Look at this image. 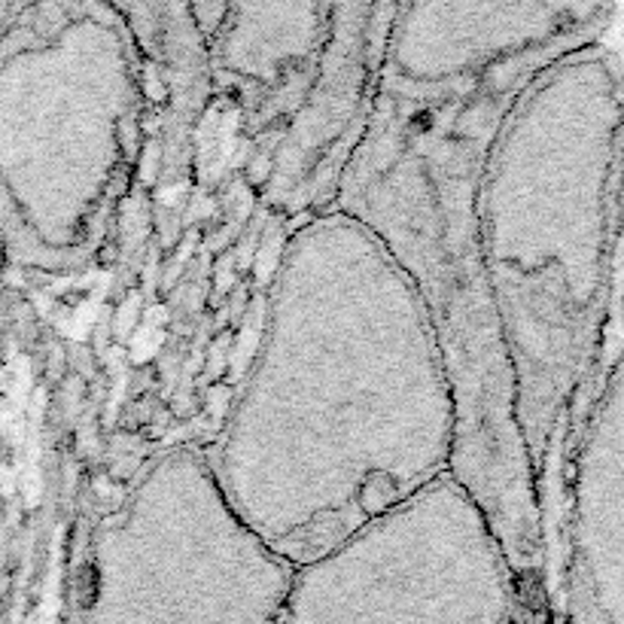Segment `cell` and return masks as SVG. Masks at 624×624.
<instances>
[{
	"mask_svg": "<svg viewBox=\"0 0 624 624\" xmlns=\"http://www.w3.org/2000/svg\"><path fill=\"white\" fill-rule=\"evenodd\" d=\"M512 624H533V615H530V612H521V615H518V618H514Z\"/></svg>",
	"mask_w": 624,
	"mask_h": 624,
	"instance_id": "8fae6325",
	"label": "cell"
},
{
	"mask_svg": "<svg viewBox=\"0 0 624 624\" xmlns=\"http://www.w3.org/2000/svg\"><path fill=\"white\" fill-rule=\"evenodd\" d=\"M561 509L563 624H624V351L566 439Z\"/></svg>",
	"mask_w": 624,
	"mask_h": 624,
	"instance_id": "52a82bcc",
	"label": "cell"
},
{
	"mask_svg": "<svg viewBox=\"0 0 624 624\" xmlns=\"http://www.w3.org/2000/svg\"><path fill=\"white\" fill-rule=\"evenodd\" d=\"M524 610L488 512L451 472L295 566L281 624H512Z\"/></svg>",
	"mask_w": 624,
	"mask_h": 624,
	"instance_id": "8992f818",
	"label": "cell"
},
{
	"mask_svg": "<svg viewBox=\"0 0 624 624\" xmlns=\"http://www.w3.org/2000/svg\"><path fill=\"white\" fill-rule=\"evenodd\" d=\"M293 575L226 500L205 448L174 445L101 521L86 624H281Z\"/></svg>",
	"mask_w": 624,
	"mask_h": 624,
	"instance_id": "5b68a950",
	"label": "cell"
},
{
	"mask_svg": "<svg viewBox=\"0 0 624 624\" xmlns=\"http://www.w3.org/2000/svg\"><path fill=\"white\" fill-rule=\"evenodd\" d=\"M615 318L624 326V247H622V271H618V299H615Z\"/></svg>",
	"mask_w": 624,
	"mask_h": 624,
	"instance_id": "30bf717a",
	"label": "cell"
},
{
	"mask_svg": "<svg viewBox=\"0 0 624 624\" xmlns=\"http://www.w3.org/2000/svg\"><path fill=\"white\" fill-rule=\"evenodd\" d=\"M439 332L375 235L314 210L287 235L257 351L205 448L226 500L293 566L451 476Z\"/></svg>",
	"mask_w": 624,
	"mask_h": 624,
	"instance_id": "6da1fadb",
	"label": "cell"
},
{
	"mask_svg": "<svg viewBox=\"0 0 624 624\" xmlns=\"http://www.w3.org/2000/svg\"><path fill=\"white\" fill-rule=\"evenodd\" d=\"M558 59L524 55L441 83L381 67L363 137L323 208L375 235L427 305L460 412L454 476L488 512L530 612L533 591L545 587V506L514 417L512 366L481 257L478 186L506 111Z\"/></svg>",
	"mask_w": 624,
	"mask_h": 624,
	"instance_id": "7a4b0ae2",
	"label": "cell"
},
{
	"mask_svg": "<svg viewBox=\"0 0 624 624\" xmlns=\"http://www.w3.org/2000/svg\"><path fill=\"white\" fill-rule=\"evenodd\" d=\"M339 3H226L210 28V76L245 111L253 132L290 128L318 86Z\"/></svg>",
	"mask_w": 624,
	"mask_h": 624,
	"instance_id": "9c48e42d",
	"label": "cell"
},
{
	"mask_svg": "<svg viewBox=\"0 0 624 624\" xmlns=\"http://www.w3.org/2000/svg\"><path fill=\"white\" fill-rule=\"evenodd\" d=\"M478 232L539 500L603 372L624 247V67L603 43L542 67L502 116Z\"/></svg>",
	"mask_w": 624,
	"mask_h": 624,
	"instance_id": "3957f363",
	"label": "cell"
},
{
	"mask_svg": "<svg viewBox=\"0 0 624 624\" xmlns=\"http://www.w3.org/2000/svg\"><path fill=\"white\" fill-rule=\"evenodd\" d=\"M144 46L119 3L22 7L0 38V226L50 271L98 257L135 180Z\"/></svg>",
	"mask_w": 624,
	"mask_h": 624,
	"instance_id": "277c9868",
	"label": "cell"
},
{
	"mask_svg": "<svg viewBox=\"0 0 624 624\" xmlns=\"http://www.w3.org/2000/svg\"><path fill=\"white\" fill-rule=\"evenodd\" d=\"M396 3H339V22L318 86L281 135L266 196L290 214L332 201L368 123Z\"/></svg>",
	"mask_w": 624,
	"mask_h": 624,
	"instance_id": "ba28073f",
	"label": "cell"
}]
</instances>
